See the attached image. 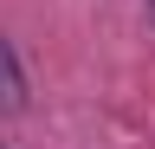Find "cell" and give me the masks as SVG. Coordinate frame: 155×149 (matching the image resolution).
Returning <instances> with one entry per match:
<instances>
[{
  "instance_id": "7a4b0ae2",
  "label": "cell",
  "mask_w": 155,
  "mask_h": 149,
  "mask_svg": "<svg viewBox=\"0 0 155 149\" xmlns=\"http://www.w3.org/2000/svg\"><path fill=\"white\" fill-rule=\"evenodd\" d=\"M149 7H155V0H149Z\"/></svg>"
},
{
  "instance_id": "6da1fadb",
  "label": "cell",
  "mask_w": 155,
  "mask_h": 149,
  "mask_svg": "<svg viewBox=\"0 0 155 149\" xmlns=\"http://www.w3.org/2000/svg\"><path fill=\"white\" fill-rule=\"evenodd\" d=\"M0 104H19V65H13L7 39H0Z\"/></svg>"
}]
</instances>
